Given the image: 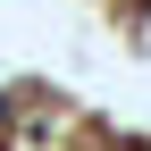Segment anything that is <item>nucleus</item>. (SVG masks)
Instances as JSON below:
<instances>
[{
    "label": "nucleus",
    "mask_w": 151,
    "mask_h": 151,
    "mask_svg": "<svg viewBox=\"0 0 151 151\" xmlns=\"http://www.w3.org/2000/svg\"><path fill=\"white\" fill-rule=\"evenodd\" d=\"M0 118H9V101H0Z\"/></svg>",
    "instance_id": "f257e3e1"
}]
</instances>
